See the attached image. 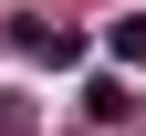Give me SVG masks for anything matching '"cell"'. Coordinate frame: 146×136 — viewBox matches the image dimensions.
<instances>
[{
    "label": "cell",
    "instance_id": "6da1fadb",
    "mask_svg": "<svg viewBox=\"0 0 146 136\" xmlns=\"http://www.w3.org/2000/svg\"><path fill=\"white\" fill-rule=\"evenodd\" d=\"M11 42H21L31 63H52V73H63V63H84V31H63V21H31V11L11 21Z\"/></svg>",
    "mask_w": 146,
    "mask_h": 136
},
{
    "label": "cell",
    "instance_id": "7a4b0ae2",
    "mask_svg": "<svg viewBox=\"0 0 146 136\" xmlns=\"http://www.w3.org/2000/svg\"><path fill=\"white\" fill-rule=\"evenodd\" d=\"M104 52H115L125 73H146V11H125V21H104Z\"/></svg>",
    "mask_w": 146,
    "mask_h": 136
},
{
    "label": "cell",
    "instance_id": "3957f363",
    "mask_svg": "<svg viewBox=\"0 0 146 136\" xmlns=\"http://www.w3.org/2000/svg\"><path fill=\"white\" fill-rule=\"evenodd\" d=\"M84 115H94V126H125V115H136V94L104 73V84H84Z\"/></svg>",
    "mask_w": 146,
    "mask_h": 136
},
{
    "label": "cell",
    "instance_id": "277c9868",
    "mask_svg": "<svg viewBox=\"0 0 146 136\" xmlns=\"http://www.w3.org/2000/svg\"><path fill=\"white\" fill-rule=\"evenodd\" d=\"M0 136H31V105H11V94H0Z\"/></svg>",
    "mask_w": 146,
    "mask_h": 136
}]
</instances>
